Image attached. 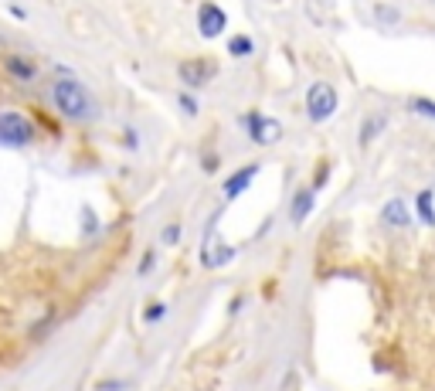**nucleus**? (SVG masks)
<instances>
[{"instance_id":"6ab92c4d","label":"nucleus","mask_w":435,"mask_h":391,"mask_svg":"<svg viewBox=\"0 0 435 391\" xmlns=\"http://www.w3.org/2000/svg\"><path fill=\"white\" fill-rule=\"evenodd\" d=\"M150 269H154V255L146 252V255H143V266H140V272H150Z\"/></svg>"},{"instance_id":"423d86ee","label":"nucleus","mask_w":435,"mask_h":391,"mask_svg":"<svg viewBox=\"0 0 435 391\" xmlns=\"http://www.w3.org/2000/svg\"><path fill=\"white\" fill-rule=\"evenodd\" d=\"M211 75H215V65L208 62V58H194V62L181 65V78H184L187 85H204Z\"/></svg>"},{"instance_id":"dca6fc26","label":"nucleus","mask_w":435,"mask_h":391,"mask_svg":"<svg viewBox=\"0 0 435 391\" xmlns=\"http://www.w3.org/2000/svg\"><path fill=\"white\" fill-rule=\"evenodd\" d=\"M377 126H385V119H381V123H377V119H367V126H364V143H367L374 133H377Z\"/></svg>"},{"instance_id":"39448f33","label":"nucleus","mask_w":435,"mask_h":391,"mask_svg":"<svg viewBox=\"0 0 435 391\" xmlns=\"http://www.w3.org/2000/svg\"><path fill=\"white\" fill-rule=\"evenodd\" d=\"M225 24H228V17H225V11L218 4H201V11H198V31H201V38H218L225 31Z\"/></svg>"},{"instance_id":"f03ea898","label":"nucleus","mask_w":435,"mask_h":391,"mask_svg":"<svg viewBox=\"0 0 435 391\" xmlns=\"http://www.w3.org/2000/svg\"><path fill=\"white\" fill-rule=\"evenodd\" d=\"M34 140V123L17 109H4L0 112V143L7 146H24Z\"/></svg>"},{"instance_id":"0eeeda50","label":"nucleus","mask_w":435,"mask_h":391,"mask_svg":"<svg viewBox=\"0 0 435 391\" xmlns=\"http://www.w3.org/2000/svg\"><path fill=\"white\" fill-rule=\"evenodd\" d=\"M255 173H259V167H255V164H252V167H245V171L232 173V177L225 181V198H228V201H232V198H238V194H242V191L255 181Z\"/></svg>"},{"instance_id":"9b49d317","label":"nucleus","mask_w":435,"mask_h":391,"mask_svg":"<svg viewBox=\"0 0 435 391\" xmlns=\"http://www.w3.org/2000/svg\"><path fill=\"white\" fill-rule=\"evenodd\" d=\"M419 215L425 225H435V211H432V191H421L419 194Z\"/></svg>"},{"instance_id":"7ed1b4c3","label":"nucleus","mask_w":435,"mask_h":391,"mask_svg":"<svg viewBox=\"0 0 435 391\" xmlns=\"http://www.w3.org/2000/svg\"><path fill=\"white\" fill-rule=\"evenodd\" d=\"M306 112H310L313 123H326L337 112V89L330 82L310 85V92H306Z\"/></svg>"},{"instance_id":"9d476101","label":"nucleus","mask_w":435,"mask_h":391,"mask_svg":"<svg viewBox=\"0 0 435 391\" xmlns=\"http://www.w3.org/2000/svg\"><path fill=\"white\" fill-rule=\"evenodd\" d=\"M7 68H11V72H14L21 82H31V78H34V65L24 62L21 55H11V58H7Z\"/></svg>"},{"instance_id":"f8f14e48","label":"nucleus","mask_w":435,"mask_h":391,"mask_svg":"<svg viewBox=\"0 0 435 391\" xmlns=\"http://www.w3.org/2000/svg\"><path fill=\"white\" fill-rule=\"evenodd\" d=\"M228 51H232L235 58H245V55H252L255 48H252V38H232V45H228Z\"/></svg>"},{"instance_id":"1a4fd4ad","label":"nucleus","mask_w":435,"mask_h":391,"mask_svg":"<svg viewBox=\"0 0 435 391\" xmlns=\"http://www.w3.org/2000/svg\"><path fill=\"white\" fill-rule=\"evenodd\" d=\"M310 211H313V191H299L293 198V221L303 225V221L310 218Z\"/></svg>"},{"instance_id":"2eb2a0df","label":"nucleus","mask_w":435,"mask_h":391,"mask_svg":"<svg viewBox=\"0 0 435 391\" xmlns=\"http://www.w3.org/2000/svg\"><path fill=\"white\" fill-rule=\"evenodd\" d=\"M177 238H181V225H167V228H163V242H167V245H173Z\"/></svg>"},{"instance_id":"6e6552de","label":"nucleus","mask_w":435,"mask_h":391,"mask_svg":"<svg viewBox=\"0 0 435 391\" xmlns=\"http://www.w3.org/2000/svg\"><path fill=\"white\" fill-rule=\"evenodd\" d=\"M381 218L388 221V225H398V228H404V225L412 221V215H408L404 201H388V204H385V211H381Z\"/></svg>"},{"instance_id":"4468645a","label":"nucleus","mask_w":435,"mask_h":391,"mask_svg":"<svg viewBox=\"0 0 435 391\" xmlns=\"http://www.w3.org/2000/svg\"><path fill=\"white\" fill-rule=\"evenodd\" d=\"M415 112H421V116H432V119H435V102H429V99H419V102H415Z\"/></svg>"},{"instance_id":"a211bd4d","label":"nucleus","mask_w":435,"mask_h":391,"mask_svg":"<svg viewBox=\"0 0 435 391\" xmlns=\"http://www.w3.org/2000/svg\"><path fill=\"white\" fill-rule=\"evenodd\" d=\"M181 106H184V112H190V116L198 112V102H194L190 95H181Z\"/></svg>"},{"instance_id":"f257e3e1","label":"nucleus","mask_w":435,"mask_h":391,"mask_svg":"<svg viewBox=\"0 0 435 391\" xmlns=\"http://www.w3.org/2000/svg\"><path fill=\"white\" fill-rule=\"evenodd\" d=\"M51 102L58 106L62 116L78 119V123H85V119H92L95 116L92 92H89L82 82H75V78H58V82H55V89H51Z\"/></svg>"},{"instance_id":"f3484780","label":"nucleus","mask_w":435,"mask_h":391,"mask_svg":"<svg viewBox=\"0 0 435 391\" xmlns=\"http://www.w3.org/2000/svg\"><path fill=\"white\" fill-rule=\"evenodd\" d=\"M163 313H167V306H160V303H156V306H150V310H146V320L154 323V320H160Z\"/></svg>"},{"instance_id":"ddd939ff","label":"nucleus","mask_w":435,"mask_h":391,"mask_svg":"<svg viewBox=\"0 0 435 391\" xmlns=\"http://www.w3.org/2000/svg\"><path fill=\"white\" fill-rule=\"evenodd\" d=\"M374 14H377V21L385 17V24H394V21H398V11H391V7H385V4H377Z\"/></svg>"},{"instance_id":"20e7f679","label":"nucleus","mask_w":435,"mask_h":391,"mask_svg":"<svg viewBox=\"0 0 435 391\" xmlns=\"http://www.w3.org/2000/svg\"><path fill=\"white\" fill-rule=\"evenodd\" d=\"M245 129H249L252 140L262 143V146H269V143H276L282 136V126L276 123V119H265V116H259V112H249V116H245Z\"/></svg>"}]
</instances>
